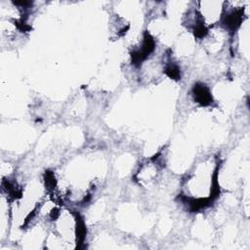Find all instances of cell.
<instances>
[{
    "mask_svg": "<svg viewBox=\"0 0 250 250\" xmlns=\"http://www.w3.org/2000/svg\"><path fill=\"white\" fill-rule=\"evenodd\" d=\"M154 40L151 37V35L146 31L144 34V42H143V47L138 50V51H134L132 53V62L134 64H140L141 62H143L144 60H146L147 58V56L149 54L152 53V51L154 50Z\"/></svg>",
    "mask_w": 250,
    "mask_h": 250,
    "instance_id": "1",
    "label": "cell"
},
{
    "mask_svg": "<svg viewBox=\"0 0 250 250\" xmlns=\"http://www.w3.org/2000/svg\"><path fill=\"white\" fill-rule=\"evenodd\" d=\"M192 94L194 101L201 105H209L212 103V96L209 88L202 84L196 83L192 88Z\"/></svg>",
    "mask_w": 250,
    "mask_h": 250,
    "instance_id": "2",
    "label": "cell"
},
{
    "mask_svg": "<svg viewBox=\"0 0 250 250\" xmlns=\"http://www.w3.org/2000/svg\"><path fill=\"white\" fill-rule=\"evenodd\" d=\"M242 16H243V10L241 9L233 11L229 15H227L224 20V23L226 27L230 31L236 30L239 27L240 23L242 22Z\"/></svg>",
    "mask_w": 250,
    "mask_h": 250,
    "instance_id": "3",
    "label": "cell"
},
{
    "mask_svg": "<svg viewBox=\"0 0 250 250\" xmlns=\"http://www.w3.org/2000/svg\"><path fill=\"white\" fill-rule=\"evenodd\" d=\"M165 73L172 79H175V80H178L181 78V71H180V68L178 65L176 64H169L166 66L165 68Z\"/></svg>",
    "mask_w": 250,
    "mask_h": 250,
    "instance_id": "4",
    "label": "cell"
},
{
    "mask_svg": "<svg viewBox=\"0 0 250 250\" xmlns=\"http://www.w3.org/2000/svg\"><path fill=\"white\" fill-rule=\"evenodd\" d=\"M45 183H46V187L48 188V189H53L55 185H56V179H55V175L53 172L47 171L45 173Z\"/></svg>",
    "mask_w": 250,
    "mask_h": 250,
    "instance_id": "5",
    "label": "cell"
}]
</instances>
